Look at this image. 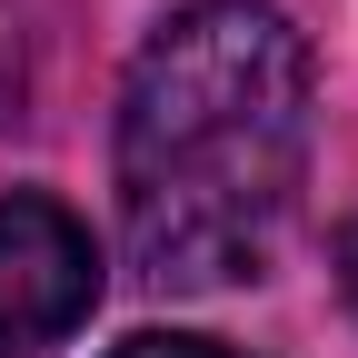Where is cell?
Wrapping results in <instances>:
<instances>
[{
	"label": "cell",
	"mask_w": 358,
	"mask_h": 358,
	"mask_svg": "<svg viewBox=\"0 0 358 358\" xmlns=\"http://www.w3.org/2000/svg\"><path fill=\"white\" fill-rule=\"evenodd\" d=\"M308 169V40L268 0L169 10L120 80V239L159 289L259 279Z\"/></svg>",
	"instance_id": "cell-1"
},
{
	"label": "cell",
	"mask_w": 358,
	"mask_h": 358,
	"mask_svg": "<svg viewBox=\"0 0 358 358\" xmlns=\"http://www.w3.org/2000/svg\"><path fill=\"white\" fill-rule=\"evenodd\" d=\"M90 299H100V249H90V229L40 199V189H10L0 199V358H40L60 348Z\"/></svg>",
	"instance_id": "cell-2"
},
{
	"label": "cell",
	"mask_w": 358,
	"mask_h": 358,
	"mask_svg": "<svg viewBox=\"0 0 358 358\" xmlns=\"http://www.w3.org/2000/svg\"><path fill=\"white\" fill-rule=\"evenodd\" d=\"M110 358H239V348H219V338H179V329H140V338H120Z\"/></svg>",
	"instance_id": "cell-3"
},
{
	"label": "cell",
	"mask_w": 358,
	"mask_h": 358,
	"mask_svg": "<svg viewBox=\"0 0 358 358\" xmlns=\"http://www.w3.org/2000/svg\"><path fill=\"white\" fill-rule=\"evenodd\" d=\"M338 279H348V308H358V219H348V239H338Z\"/></svg>",
	"instance_id": "cell-4"
}]
</instances>
